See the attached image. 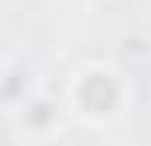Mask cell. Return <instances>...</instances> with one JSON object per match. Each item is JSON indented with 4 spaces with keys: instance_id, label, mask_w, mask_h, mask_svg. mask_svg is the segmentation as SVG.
I'll use <instances>...</instances> for the list:
<instances>
[{
    "instance_id": "cell-1",
    "label": "cell",
    "mask_w": 151,
    "mask_h": 146,
    "mask_svg": "<svg viewBox=\"0 0 151 146\" xmlns=\"http://www.w3.org/2000/svg\"><path fill=\"white\" fill-rule=\"evenodd\" d=\"M127 101H131L127 77L114 69V65H106V61H86V65H78V69L70 73V81H65V94H61L65 114L90 122V126L114 122L127 110Z\"/></svg>"
},
{
    "instance_id": "cell-2",
    "label": "cell",
    "mask_w": 151,
    "mask_h": 146,
    "mask_svg": "<svg viewBox=\"0 0 151 146\" xmlns=\"http://www.w3.org/2000/svg\"><path fill=\"white\" fill-rule=\"evenodd\" d=\"M12 118L21 126V134H29V138H49V134L61 130V122H65V106H61V97H53L49 89L37 85V89L12 110Z\"/></svg>"
},
{
    "instance_id": "cell-3",
    "label": "cell",
    "mask_w": 151,
    "mask_h": 146,
    "mask_svg": "<svg viewBox=\"0 0 151 146\" xmlns=\"http://www.w3.org/2000/svg\"><path fill=\"white\" fill-rule=\"evenodd\" d=\"M33 89H37V81H33V73H29L25 65H4V69H0V106H4L8 114H12Z\"/></svg>"
},
{
    "instance_id": "cell-4",
    "label": "cell",
    "mask_w": 151,
    "mask_h": 146,
    "mask_svg": "<svg viewBox=\"0 0 151 146\" xmlns=\"http://www.w3.org/2000/svg\"><path fill=\"white\" fill-rule=\"evenodd\" d=\"M61 4H70V8H94L98 0H61Z\"/></svg>"
}]
</instances>
